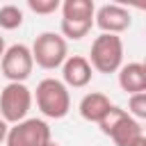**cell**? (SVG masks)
Segmentation results:
<instances>
[{
    "mask_svg": "<svg viewBox=\"0 0 146 146\" xmlns=\"http://www.w3.org/2000/svg\"><path fill=\"white\" fill-rule=\"evenodd\" d=\"M30 52H32V59H34L36 66H41L46 71H55V68H59L66 62V57H68V43L57 32H41L34 39Z\"/></svg>",
    "mask_w": 146,
    "mask_h": 146,
    "instance_id": "3",
    "label": "cell"
},
{
    "mask_svg": "<svg viewBox=\"0 0 146 146\" xmlns=\"http://www.w3.org/2000/svg\"><path fill=\"white\" fill-rule=\"evenodd\" d=\"M62 7L59 0H27V9L34 11V14H55L57 9Z\"/></svg>",
    "mask_w": 146,
    "mask_h": 146,
    "instance_id": "16",
    "label": "cell"
},
{
    "mask_svg": "<svg viewBox=\"0 0 146 146\" xmlns=\"http://www.w3.org/2000/svg\"><path fill=\"white\" fill-rule=\"evenodd\" d=\"M59 9H62V18L66 21H94L96 14L94 0H64Z\"/></svg>",
    "mask_w": 146,
    "mask_h": 146,
    "instance_id": "12",
    "label": "cell"
},
{
    "mask_svg": "<svg viewBox=\"0 0 146 146\" xmlns=\"http://www.w3.org/2000/svg\"><path fill=\"white\" fill-rule=\"evenodd\" d=\"M94 25L100 30V34H121L132 25V16L121 5H103L94 14Z\"/></svg>",
    "mask_w": 146,
    "mask_h": 146,
    "instance_id": "7",
    "label": "cell"
},
{
    "mask_svg": "<svg viewBox=\"0 0 146 146\" xmlns=\"http://www.w3.org/2000/svg\"><path fill=\"white\" fill-rule=\"evenodd\" d=\"M7 130H9V125H7V123H5L2 119H0V144H2L5 139H7Z\"/></svg>",
    "mask_w": 146,
    "mask_h": 146,
    "instance_id": "17",
    "label": "cell"
},
{
    "mask_svg": "<svg viewBox=\"0 0 146 146\" xmlns=\"http://www.w3.org/2000/svg\"><path fill=\"white\" fill-rule=\"evenodd\" d=\"M0 68H2V75L9 82H25L32 75V68H34V59H32L30 48L25 43L9 46L2 55V59H0Z\"/></svg>",
    "mask_w": 146,
    "mask_h": 146,
    "instance_id": "6",
    "label": "cell"
},
{
    "mask_svg": "<svg viewBox=\"0 0 146 146\" xmlns=\"http://www.w3.org/2000/svg\"><path fill=\"white\" fill-rule=\"evenodd\" d=\"M5 50H7V46H5V36H0V59H2Z\"/></svg>",
    "mask_w": 146,
    "mask_h": 146,
    "instance_id": "18",
    "label": "cell"
},
{
    "mask_svg": "<svg viewBox=\"0 0 146 146\" xmlns=\"http://www.w3.org/2000/svg\"><path fill=\"white\" fill-rule=\"evenodd\" d=\"M91 75H94V68L82 55H68L66 62L62 64V82L66 87L82 89L91 82Z\"/></svg>",
    "mask_w": 146,
    "mask_h": 146,
    "instance_id": "8",
    "label": "cell"
},
{
    "mask_svg": "<svg viewBox=\"0 0 146 146\" xmlns=\"http://www.w3.org/2000/svg\"><path fill=\"white\" fill-rule=\"evenodd\" d=\"M32 98L36 100V107L43 116L48 119H64L71 110V94H68V87L57 80V78H43Z\"/></svg>",
    "mask_w": 146,
    "mask_h": 146,
    "instance_id": "1",
    "label": "cell"
},
{
    "mask_svg": "<svg viewBox=\"0 0 146 146\" xmlns=\"http://www.w3.org/2000/svg\"><path fill=\"white\" fill-rule=\"evenodd\" d=\"M46 146H59V144H57V141H48Z\"/></svg>",
    "mask_w": 146,
    "mask_h": 146,
    "instance_id": "19",
    "label": "cell"
},
{
    "mask_svg": "<svg viewBox=\"0 0 146 146\" xmlns=\"http://www.w3.org/2000/svg\"><path fill=\"white\" fill-rule=\"evenodd\" d=\"M52 141L50 125L43 119H23L7 130V146H46Z\"/></svg>",
    "mask_w": 146,
    "mask_h": 146,
    "instance_id": "5",
    "label": "cell"
},
{
    "mask_svg": "<svg viewBox=\"0 0 146 146\" xmlns=\"http://www.w3.org/2000/svg\"><path fill=\"white\" fill-rule=\"evenodd\" d=\"M32 91L25 87V82H9L0 91V119L9 125L27 119L32 110Z\"/></svg>",
    "mask_w": 146,
    "mask_h": 146,
    "instance_id": "4",
    "label": "cell"
},
{
    "mask_svg": "<svg viewBox=\"0 0 146 146\" xmlns=\"http://www.w3.org/2000/svg\"><path fill=\"white\" fill-rule=\"evenodd\" d=\"M137 146H146V139H144V141H141V144H137Z\"/></svg>",
    "mask_w": 146,
    "mask_h": 146,
    "instance_id": "20",
    "label": "cell"
},
{
    "mask_svg": "<svg viewBox=\"0 0 146 146\" xmlns=\"http://www.w3.org/2000/svg\"><path fill=\"white\" fill-rule=\"evenodd\" d=\"M110 107H112V103H110V98H107L103 91H89L87 96H82L78 110H80V116H82L84 121L98 123V121L107 114Z\"/></svg>",
    "mask_w": 146,
    "mask_h": 146,
    "instance_id": "11",
    "label": "cell"
},
{
    "mask_svg": "<svg viewBox=\"0 0 146 146\" xmlns=\"http://www.w3.org/2000/svg\"><path fill=\"white\" fill-rule=\"evenodd\" d=\"M23 25V9L16 5H2L0 7V27L2 30H16Z\"/></svg>",
    "mask_w": 146,
    "mask_h": 146,
    "instance_id": "14",
    "label": "cell"
},
{
    "mask_svg": "<svg viewBox=\"0 0 146 146\" xmlns=\"http://www.w3.org/2000/svg\"><path fill=\"white\" fill-rule=\"evenodd\" d=\"M87 62L98 73H116L123 66V41L116 34H98L91 43Z\"/></svg>",
    "mask_w": 146,
    "mask_h": 146,
    "instance_id": "2",
    "label": "cell"
},
{
    "mask_svg": "<svg viewBox=\"0 0 146 146\" xmlns=\"http://www.w3.org/2000/svg\"><path fill=\"white\" fill-rule=\"evenodd\" d=\"M135 121H144L146 119V91H141V94H132L130 98H128V110H125Z\"/></svg>",
    "mask_w": 146,
    "mask_h": 146,
    "instance_id": "15",
    "label": "cell"
},
{
    "mask_svg": "<svg viewBox=\"0 0 146 146\" xmlns=\"http://www.w3.org/2000/svg\"><path fill=\"white\" fill-rule=\"evenodd\" d=\"M107 137L116 144V146H137V144H141L146 137H144V128H141V123L139 121H135L128 112L110 128V132H107Z\"/></svg>",
    "mask_w": 146,
    "mask_h": 146,
    "instance_id": "9",
    "label": "cell"
},
{
    "mask_svg": "<svg viewBox=\"0 0 146 146\" xmlns=\"http://www.w3.org/2000/svg\"><path fill=\"white\" fill-rule=\"evenodd\" d=\"M119 87L132 96L146 91V66L141 62H128L119 68Z\"/></svg>",
    "mask_w": 146,
    "mask_h": 146,
    "instance_id": "10",
    "label": "cell"
},
{
    "mask_svg": "<svg viewBox=\"0 0 146 146\" xmlns=\"http://www.w3.org/2000/svg\"><path fill=\"white\" fill-rule=\"evenodd\" d=\"M91 27H94V21H66V18L59 21L62 36L71 39V41H80L82 36H87L91 32Z\"/></svg>",
    "mask_w": 146,
    "mask_h": 146,
    "instance_id": "13",
    "label": "cell"
}]
</instances>
